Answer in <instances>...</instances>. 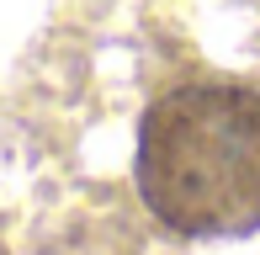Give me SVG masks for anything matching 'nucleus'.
Wrapping results in <instances>:
<instances>
[{
  "mask_svg": "<svg viewBox=\"0 0 260 255\" xmlns=\"http://www.w3.org/2000/svg\"><path fill=\"white\" fill-rule=\"evenodd\" d=\"M138 197L186 239L260 229V90L191 80L165 90L138 122Z\"/></svg>",
  "mask_w": 260,
  "mask_h": 255,
  "instance_id": "nucleus-1",
  "label": "nucleus"
}]
</instances>
